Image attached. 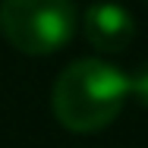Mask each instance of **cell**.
<instances>
[{
    "mask_svg": "<svg viewBox=\"0 0 148 148\" xmlns=\"http://www.w3.org/2000/svg\"><path fill=\"white\" fill-rule=\"evenodd\" d=\"M145 3H148V0H145Z\"/></svg>",
    "mask_w": 148,
    "mask_h": 148,
    "instance_id": "obj_5",
    "label": "cell"
},
{
    "mask_svg": "<svg viewBox=\"0 0 148 148\" xmlns=\"http://www.w3.org/2000/svg\"><path fill=\"white\" fill-rule=\"evenodd\" d=\"M129 98H136L139 104L148 107V60L129 76Z\"/></svg>",
    "mask_w": 148,
    "mask_h": 148,
    "instance_id": "obj_4",
    "label": "cell"
},
{
    "mask_svg": "<svg viewBox=\"0 0 148 148\" xmlns=\"http://www.w3.org/2000/svg\"><path fill=\"white\" fill-rule=\"evenodd\" d=\"M79 29V13L73 0H0L3 38L29 54L44 57L63 51Z\"/></svg>",
    "mask_w": 148,
    "mask_h": 148,
    "instance_id": "obj_2",
    "label": "cell"
},
{
    "mask_svg": "<svg viewBox=\"0 0 148 148\" xmlns=\"http://www.w3.org/2000/svg\"><path fill=\"white\" fill-rule=\"evenodd\" d=\"M82 35L101 54H123L136 38V19L123 3L101 0L82 13Z\"/></svg>",
    "mask_w": 148,
    "mask_h": 148,
    "instance_id": "obj_3",
    "label": "cell"
},
{
    "mask_svg": "<svg viewBox=\"0 0 148 148\" xmlns=\"http://www.w3.org/2000/svg\"><path fill=\"white\" fill-rule=\"evenodd\" d=\"M129 101V76L98 57L73 60L51 88V110L69 132H98Z\"/></svg>",
    "mask_w": 148,
    "mask_h": 148,
    "instance_id": "obj_1",
    "label": "cell"
}]
</instances>
